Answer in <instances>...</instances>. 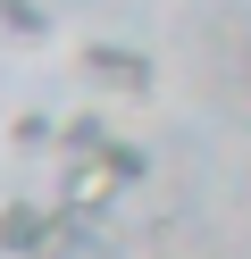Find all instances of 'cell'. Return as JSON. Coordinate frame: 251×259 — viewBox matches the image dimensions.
I'll list each match as a JSON object with an SVG mask.
<instances>
[{"mask_svg": "<svg viewBox=\"0 0 251 259\" xmlns=\"http://www.w3.org/2000/svg\"><path fill=\"white\" fill-rule=\"evenodd\" d=\"M117 201H126V184H117L100 159H67V167H59V201H50V209H59V218H84V226H92V218H109Z\"/></svg>", "mask_w": 251, "mask_h": 259, "instance_id": "1", "label": "cell"}, {"mask_svg": "<svg viewBox=\"0 0 251 259\" xmlns=\"http://www.w3.org/2000/svg\"><path fill=\"white\" fill-rule=\"evenodd\" d=\"M76 67H84V84L126 92V101H142V92H151V59H142V51H117V42H84Z\"/></svg>", "mask_w": 251, "mask_h": 259, "instance_id": "2", "label": "cell"}, {"mask_svg": "<svg viewBox=\"0 0 251 259\" xmlns=\"http://www.w3.org/2000/svg\"><path fill=\"white\" fill-rule=\"evenodd\" d=\"M42 242H50V209L42 201H9L0 209V251L9 259H42Z\"/></svg>", "mask_w": 251, "mask_h": 259, "instance_id": "3", "label": "cell"}, {"mask_svg": "<svg viewBox=\"0 0 251 259\" xmlns=\"http://www.w3.org/2000/svg\"><path fill=\"white\" fill-rule=\"evenodd\" d=\"M100 142H109V117H92V109H84V117H67V125H59V151H67V159H92Z\"/></svg>", "mask_w": 251, "mask_h": 259, "instance_id": "4", "label": "cell"}, {"mask_svg": "<svg viewBox=\"0 0 251 259\" xmlns=\"http://www.w3.org/2000/svg\"><path fill=\"white\" fill-rule=\"evenodd\" d=\"M92 159H100V167H109V176H117V184H142V167H151V159H142V151H134V142H117V134H109V142H100V151H92Z\"/></svg>", "mask_w": 251, "mask_h": 259, "instance_id": "5", "label": "cell"}, {"mask_svg": "<svg viewBox=\"0 0 251 259\" xmlns=\"http://www.w3.org/2000/svg\"><path fill=\"white\" fill-rule=\"evenodd\" d=\"M0 25H9L17 42H42V9H33V0H0Z\"/></svg>", "mask_w": 251, "mask_h": 259, "instance_id": "6", "label": "cell"}, {"mask_svg": "<svg viewBox=\"0 0 251 259\" xmlns=\"http://www.w3.org/2000/svg\"><path fill=\"white\" fill-rule=\"evenodd\" d=\"M9 142H17V151H42V142H50V117H17Z\"/></svg>", "mask_w": 251, "mask_h": 259, "instance_id": "7", "label": "cell"}]
</instances>
